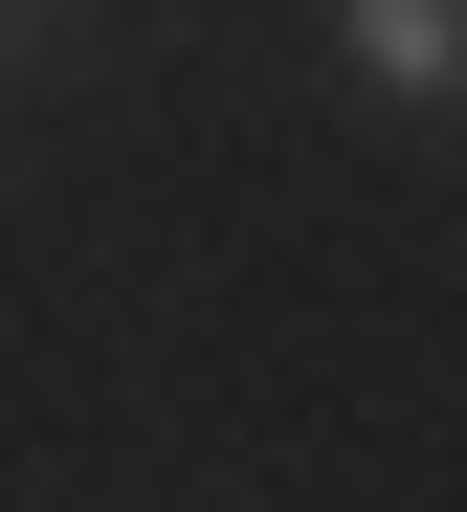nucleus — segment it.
Instances as JSON below:
<instances>
[{"label": "nucleus", "mask_w": 467, "mask_h": 512, "mask_svg": "<svg viewBox=\"0 0 467 512\" xmlns=\"http://www.w3.org/2000/svg\"><path fill=\"white\" fill-rule=\"evenodd\" d=\"M334 23H356V67L401 112H467V0H334Z\"/></svg>", "instance_id": "nucleus-1"}]
</instances>
